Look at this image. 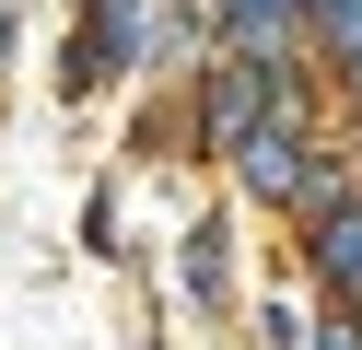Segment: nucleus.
I'll return each mask as SVG.
<instances>
[{
    "instance_id": "f257e3e1",
    "label": "nucleus",
    "mask_w": 362,
    "mask_h": 350,
    "mask_svg": "<svg viewBox=\"0 0 362 350\" xmlns=\"http://www.w3.org/2000/svg\"><path fill=\"white\" fill-rule=\"evenodd\" d=\"M222 163H234V187H245V199H269V210H281V199H304L315 129H304V117H257V129H245V140H234Z\"/></svg>"
},
{
    "instance_id": "f03ea898",
    "label": "nucleus",
    "mask_w": 362,
    "mask_h": 350,
    "mask_svg": "<svg viewBox=\"0 0 362 350\" xmlns=\"http://www.w3.org/2000/svg\"><path fill=\"white\" fill-rule=\"evenodd\" d=\"M304 257H315V280H327V292H339V303L362 315V199H351V210H327Z\"/></svg>"
},
{
    "instance_id": "7ed1b4c3",
    "label": "nucleus",
    "mask_w": 362,
    "mask_h": 350,
    "mask_svg": "<svg viewBox=\"0 0 362 350\" xmlns=\"http://www.w3.org/2000/svg\"><path fill=\"white\" fill-rule=\"evenodd\" d=\"M292 12H304V0H222V35H234V47H269Z\"/></svg>"
},
{
    "instance_id": "20e7f679",
    "label": "nucleus",
    "mask_w": 362,
    "mask_h": 350,
    "mask_svg": "<svg viewBox=\"0 0 362 350\" xmlns=\"http://www.w3.org/2000/svg\"><path fill=\"white\" fill-rule=\"evenodd\" d=\"M187 292H199V303L234 292V269H222V222H199V233H187Z\"/></svg>"
},
{
    "instance_id": "39448f33",
    "label": "nucleus",
    "mask_w": 362,
    "mask_h": 350,
    "mask_svg": "<svg viewBox=\"0 0 362 350\" xmlns=\"http://www.w3.org/2000/svg\"><path fill=\"white\" fill-rule=\"evenodd\" d=\"M315 350H362V315H339V327H315Z\"/></svg>"
}]
</instances>
